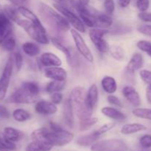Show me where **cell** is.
Instances as JSON below:
<instances>
[{
  "label": "cell",
  "instance_id": "cell-38",
  "mask_svg": "<svg viewBox=\"0 0 151 151\" xmlns=\"http://www.w3.org/2000/svg\"><path fill=\"white\" fill-rule=\"evenodd\" d=\"M137 47L142 50V52L147 53L149 56L151 58V42L148 41H145L142 40L139 41L137 44Z\"/></svg>",
  "mask_w": 151,
  "mask_h": 151
},
{
  "label": "cell",
  "instance_id": "cell-42",
  "mask_svg": "<svg viewBox=\"0 0 151 151\" xmlns=\"http://www.w3.org/2000/svg\"><path fill=\"white\" fill-rule=\"evenodd\" d=\"M137 7L140 12H146L150 7V0H137Z\"/></svg>",
  "mask_w": 151,
  "mask_h": 151
},
{
  "label": "cell",
  "instance_id": "cell-37",
  "mask_svg": "<svg viewBox=\"0 0 151 151\" xmlns=\"http://www.w3.org/2000/svg\"><path fill=\"white\" fill-rule=\"evenodd\" d=\"M0 146L9 150H14L16 149L15 143L9 140L4 134H0Z\"/></svg>",
  "mask_w": 151,
  "mask_h": 151
},
{
  "label": "cell",
  "instance_id": "cell-56",
  "mask_svg": "<svg viewBox=\"0 0 151 151\" xmlns=\"http://www.w3.org/2000/svg\"><path fill=\"white\" fill-rule=\"evenodd\" d=\"M58 1H64V0H58Z\"/></svg>",
  "mask_w": 151,
  "mask_h": 151
},
{
  "label": "cell",
  "instance_id": "cell-24",
  "mask_svg": "<svg viewBox=\"0 0 151 151\" xmlns=\"http://www.w3.org/2000/svg\"><path fill=\"white\" fill-rule=\"evenodd\" d=\"M16 38L13 35V32L0 39V47L4 51L13 52L16 47Z\"/></svg>",
  "mask_w": 151,
  "mask_h": 151
},
{
  "label": "cell",
  "instance_id": "cell-3",
  "mask_svg": "<svg viewBox=\"0 0 151 151\" xmlns=\"http://www.w3.org/2000/svg\"><path fill=\"white\" fill-rule=\"evenodd\" d=\"M86 93L87 91L84 87L75 86L72 90L69 96L73 110L75 111L77 116L80 120L91 117L93 113V111L89 110L86 106Z\"/></svg>",
  "mask_w": 151,
  "mask_h": 151
},
{
  "label": "cell",
  "instance_id": "cell-35",
  "mask_svg": "<svg viewBox=\"0 0 151 151\" xmlns=\"http://www.w3.org/2000/svg\"><path fill=\"white\" fill-rule=\"evenodd\" d=\"M22 86L24 88H26L29 92L33 95L38 96L40 92V88L38 84L35 82H32V81H28V82H24L22 84Z\"/></svg>",
  "mask_w": 151,
  "mask_h": 151
},
{
  "label": "cell",
  "instance_id": "cell-36",
  "mask_svg": "<svg viewBox=\"0 0 151 151\" xmlns=\"http://www.w3.org/2000/svg\"><path fill=\"white\" fill-rule=\"evenodd\" d=\"M111 55L114 59L117 60H122L125 57L124 50L119 46H113L109 49Z\"/></svg>",
  "mask_w": 151,
  "mask_h": 151
},
{
  "label": "cell",
  "instance_id": "cell-20",
  "mask_svg": "<svg viewBox=\"0 0 151 151\" xmlns=\"http://www.w3.org/2000/svg\"><path fill=\"white\" fill-rule=\"evenodd\" d=\"M144 64V59L140 53L136 52L133 55L131 60L128 62L126 69L128 72H134L141 69Z\"/></svg>",
  "mask_w": 151,
  "mask_h": 151
},
{
  "label": "cell",
  "instance_id": "cell-44",
  "mask_svg": "<svg viewBox=\"0 0 151 151\" xmlns=\"http://www.w3.org/2000/svg\"><path fill=\"white\" fill-rule=\"evenodd\" d=\"M14 63L16 65V70L20 71L23 66V57L20 52H16L14 54Z\"/></svg>",
  "mask_w": 151,
  "mask_h": 151
},
{
  "label": "cell",
  "instance_id": "cell-21",
  "mask_svg": "<svg viewBox=\"0 0 151 151\" xmlns=\"http://www.w3.org/2000/svg\"><path fill=\"white\" fill-rule=\"evenodd\" d=\"M101 112L104 116L117 121H122L126 119L125 114L119 111L117 109L112 107H103L101 109Z\"/></svg>",
  "mask_w": 151,
  "mask_h": 151
},
{
  "label": "cell",
  "instance_id": "cell-11",
  "mask_svg": "<svg viewBox=\"0 0 151 151\" xmlns=\"http://www.w3.org/2000/svg\"><path fill=\"white\" fill-rule=\"evenodd\" d=\"M71 35H72V38L74 40L76 48L78 49V52L86 59L88 61L93 62L94 61V57L91 53V50L88 48L87 44H86L85 41H84L83 38L81 36V34L79 33L78 30L75 29H70Z\"/></svg>",
  "mask_w": 151,
  "mask_h": 151
},
{
  "label": "cell",
  "instance_id": "cell-8",
  "mask_svg": "<svg viewBox=\"0 0 151 151\" xmlns=\"http://www.w3.org/2000/svg\"><path fill=\"white\" fill-rule=\"evenodd\" d=\"M109 32L107 29L103 28H91L89 30V37L91 42L94 44L99 52L106 53L109 51V44L103 38L104 35Z\"/></svg>",
  "mask_w": 151,
  "mask_h": 151
},
{
  "label": "cell",
  "instance_id": "cell-18",
  "mask_svg": "<svg viewBox=\"0 0 151 151\" xmlns=\"http://www.w3.org/2000/svg\"><path fill=\"white\" fill-rule=\"evenodd\" d=\"M98 100V88L96 84H92L88 88L86 97V106L89 110L93 111L94 106Z\"/></svg>",
  "mask_w": 151,
  "mask_h": 151
},
{
  "label": "cell",
  "instance_id": "cell-31",
  "mask_svg": "<svg viewBox=\"0 0 151 151\" xmlns=\"http://www.w3.org/2000/svg\"><path fill=\"white\" fill-rule=\"evenodd\" d=\"M3 10H4V13H5L6 16L12 22L16 23V22L20 19L19 18V13H19V10H18V8L16 9V7H13V6L4 5V7H3Z\"/></svg>",
  "mask_w": 151,
  "mask_h": 151
},
{
  "label": "cell",
  "instance_id": "cell-7",
  "mask_svg": "<svg viewBox=\"0 0 151 151\" xmlns=\"http://www.w3.org/2000/svg\"><path fill=\"white\" fill-rule=\"evenodd\" d=\"M91 151H128V146L120 139L102 140L91 146Z\"/></svg>",
  "mask_w": 151,
  "mask_h": 151
},
{
  "label": "cell",
  "instance_id": "cell-9",
  "mask_svg": "<svg viewBox=\"0 0 151 151\" xmlns=\"http://www.w3.org/2000/svg\"><path fill=\"white\" fill-rule=\"evenodd\" d=\"M38 99V96L33 95L21 86L19 88L12 93L11 95L7 99V102L17 104H29L36 102Z\"/></svg>",
  "mask_w": 151,
  "mask_h": 151
},
{
  "label": "cell",
  "instance_id": "cell-4",
  "mask_svg": "<svg viewBox=\"0 0 151 151\" xmlns=\"http://www.w3.org/2000/svg\"><path fill=\"white\" fill-rule=\"evenodd\" d=\"M48 138L53 146L62 147L70 143L73 140L74 135L58 124L51 122L50 123Z\"/></svg>",
  "mask_w": 151,
  "mask_h": 151
},
{
  "label": "cell",
  "instance_id": "cell-25",
  "mask_svg": "<svg viewBox=\"0 0 151 151\" xmlns=\"http://www.w3.org/2000/svg\"><path fill=\"white\" fill-rule=\"evenodd\" d=\"M147 130V127L142 124L139 123H129L125 124L121 128V133L125 135H129V134H135L139 131H145Z\"/></svg>",
  "mask_w": 151,
  "mask_h": 151
},
{
  "label": "cell",
  "instance_id": "cell-27",
  "mask_svg": "<svg viewBox=\"0 0 151 151\" xmlns=\"http://www.w3.org/2000/svg\"><path fill=\"white\" fill-rule=\"evenodd\" d=\"M22 50L27 55L30 57L37 56L41 52L39 46L32 42H26L22 44Z\"/></svg>",
  "mask_w": 151,
  "mask_h": 151
},
{
  "label": "cell",
  "instance_id": "cell-33",
  "mask_svg": "<svg viewBox=\"0 0 151 151\" xmlns=\"http://www.w3.org/2000/svg\"><path fill=\"white\" fill-rule=\"evenodd\" d=\"M98 121V119L97 117H94V116H91L87 119H82L80 120L79 123V130L81 131H88V129L94 126Z\"/></svg>",
  "mask_w": 151,
  "mask_h": 151
},
{
  "label": "cell",
  "instance_id": "cell-32",
  "mask_svg": "<svg viewBox=\"0 0 151 151\" xmlns=\"http://www.w3.org/2000/svg\"><path fill=\"white\" fill-rule=\"evenodd\" d=\"M13 119L19 122H23L30 118V114L22 109H17L12 114Z\"/></svg>",
  "mask_w": 151,
  "mask_h": 151
},
{
  "label": "cell",
  "instance_id": "cell-46",
  "mask_svg": "<svg viewBox=\"0 0 151 151\" xmlns=\"http://www.w3.org/2000/svg\"><path fill=\"white\" fill-rule=\"evenodd\" d=\"M138 31L142 34L151 37V25L143 24L138 27Z\"/></svg>",
  "mask_w": 151,
  "mask_h": 151
},
{
  "label": "cell",
  "instance_id": "cell-5",
  "mask_svg": "<svg viewBox=\"0 0 151 151\" xmlns=\"http://www.w3.org/2000/svg\"><path fill=\"white\" fill-rule=\"evenodd\" d=\"M16 24L23 28L29 37L35 40L36 42L42 44H47L50 41L44 26H39L28 19L25 20L19 19L16 22Z\"/></svg>",
  "mask_w": 151,
  "mask_h": 151
},
{
  "label": "cell",
  "instance_id": "cell-49",
  "mask_svg": "<svg viewBox=\"0 0 151 151\" xmlns=\"http://www.w3.org/2000/svg\"><path fill=\"white\" fill-rule=\"evenodd\" d=\"M139 19L145 22H151V13L147 12H140L138 14Z\"/></svg>",
  "mask_w": 151,
  "mask_h": 151
},
{
  "label": "cell",
  "instance_id": "cell-1",
  "mask_svg": "<svg viewBox=\"0 0 151 151\" xmlns=\"http://www.w3.org/2000/svg\"><path fill=\"white\" fill-rule=\"evenodd\" d=\"M75 8L83 22L91 28L107 29L112 24V19L106 13H102L90 6H83L75 3Z\"/></svg>",
  "mask_w": 151,
  "mask_h": 151
},
{
  "label": "cell",
  "instance_id": "cell-39",
  "mask_svg": "<svg viewBox=\"0 0 151 151\" xmlns=\"http://www.w3.org/2000/svg\"><path fill=\"white\" fill-rule=\"evenodd\" d=\"M115 125H116V124H115L114 122H110V123H107V124H106V125H103V126L100 127L99 129H97V131H94V133H95L97 136L100 137V136L103 135V134L107 133L108 131H109L110 130L113 129V128L115 127Z\"/></svg>",
  "mask_w": 151,
  "mask_h": 151
},
{
  "label": "cell",
  "instance_id": "cell-34",
  "mask_svg": "<svg viewBox=\"0 0 151 151\" xmlns=\"http://www.w3.org/2000/svg\"><path fill=\"white\" fill-rule=\"evenodd\" d=\"M132 114L135 116L141 119L151 120V109H142L137 108L133 110Z\"/></svg>",
  "mask_w": 151,
  "mask_h": 151
},
{
  "label": "cell",
  "instance_id": "cell-41",
  "mask_svg": "<svg viewBox=\"0 0 151 151\" xmlns=\"http://www.w3.org/2000/svg\"><path fill=\"white\" fill-rule=\"evenodd\" d=\"M139 144L145 149L151 148V135L145 134L139 139Z\"/></svg>",
  "mask_w": 151,
  "mask_h": 151
},
{
  "label": "cell",
  "instance_id": "cell-54",
  "mask_svg": "<svg viewBox=\"0 0 151 151\" xmlns=\"http://www.w3.org/2000/svg\"><path fill=\"white\" fill-rule=\"evenodd\" d=\"M78 3L83 6L88 5V2H89V0H78Z\"/></svg>",
  "mask_w": 151,
  "mask_h": 151
},
{
  "label": "cell",
  "instance_id": "cell-53",
  "mask_svg": "<svg viewBox=\"0 0 151 151\" xmlns=\"http://www.w3.org/2000/svg\"><path fill=\"white\" fill-rule=\"evenodd\" d=\"M131 3V0H119V5L121 7H127Z\"/></svg>",
  "mask_w": 151,
  "mask_h": 151
},
{
  "label": "cell",
  "instance_id": "cell-29",
  "mask_svg": "<svg viewBox=\"0 0 151 151\" xmlns=\"http://www.w3.org/2000/svg\"><path fill=\"white\" fill-rule=\"evenodd\" d=\"M18 10H19L20 14L24 16L27 19L31 21V22L39 25V26H43L40 19L38 18V16H36V15L33 12H32L30 10L27 8V7H25L24 6H19Z\"/></svg>",
  "mask_w": 151,
  "mask_h": 151
},
{
  "label": "cell",
  "instance_id": "cell-52",
  "mask_svg": "<svg viewBox=\"0 0 151 151\" xmlns=\"http://www.w3.org/2000/svg\"><path fill=\"white\" fill-rule=\"evenodd\" d=\"M9 1H11L13 4L18 6H23L24 4L27 2L28 0H9Z\"/></svg>",
  "mask_w": 151,
  "mask_h": 151
},
{
  "label": "cell",
  "instance_id": "cell-26",
  "mask_svg": "<svg viewBox=\"0 0 151 151\" xmlns=\"http://www.w3.org/2000/svg\"><path fill=\"white\" fill-rule=\"evenodd\" d=\"M3 134L10 141L16 142H19L21 140L23 137L24 134L22 131H19V130L16 129L12 127H6L4 128L3 131Z\"/></svg>",
  "mask_w": 151,
  "mask_h": 151
},
{
  "label": "cell",
  "instance_id": "cell-48",
  "mask_svg": "<svg viewBox=\"0 0 151 151\" xmlns=\"http://www.w3.org/2000/svg\"><path fill=\"white\" fill-rule=\"evenodd\" d=\"M25 151H41V149L38 142L32 141V142L27 145L25 148Z\"/></svg>",
  "mask_w": 151,
  "mask_h": 151
},
{
  "label": "cell",
  "instance_id": "cell-12",
  "mask_svg": "<svg viewBox=\"0 0 151 151\" xmlns=\"http://www.w3.org/2000/svg\"><path fill=\"white\" fill-rule=\"evenodd\" d=\"M48 133L49 128H41L35 130L31 134V138L32 141L38 143L41 147V151H50L53 147V145L49 140Z\"/></svg>",
  "mask_w": 151,
  "mask_h": 151
},
{
  "label": "cell",
  "instance_id": "cell-23",
  "mask_svg": "<svg viewBox=\"0 0 151 151\" xmlns=\"http://www.w3.org/2000/svg\"><path fill=\"white\" fill-rule=\"evenodd\" d=\"M101 86L103 90L109 94H113L117 90V84L114 78L106 76L101 81Z\"/></svg>",
  "mask_w": 151,
  "mask_h": 151
},
{
  "label": "cell",
  "instance_id": "cell-17",
  "mask_svg": "<svg viewBox=\"0 0 151 151\" xmlns=\"http://www.w3.org/2000/svg\"><path fill=\"white\" fill-rule=\"evenodd\" d=\"M40 62L46 67L60 66L62 65V60L60 58L52 52H44L41 54L40 57Z\"/></svg>",
  "mask_w": 151,
  "mask_h": 151
},
{
  "label": "cell",
  "instance_id": "cell-19",
  "mask_svg": "<svg viewBox=\"0 0 151 151\" xmlns=\"http://www.w3.org/2000/svg\"><path fill=\"white\" fill-rule=\"evenodd\" d=\"M13 32L11 21L8 19L4 10L0 12V39Z\"/></svg>",
  "mask_w": 151,
  "mask_h": 151
},
{
  "label": "cell",
  "instance_id": "cell-51",
  "mask_svg": "<svg viewBox=\"0 0 151 151\" xmlns=\"http://www.w3.org/2000/svg\"><path fill=\"white\" fill-rule=\"evenodd\" d=\"M146 97H147V102L151 105V84L148 85V86L146 88Z\"/></svg>",
  "mask_w": 151,
  "mask_h": 151
},
{
  "label": "cell",
  "instance_id": "cell-45",
  "mask_svg": "<svg viewBox=\"0 0 151 151\" xmlns=\"http://www.w3.org/2000/svg\"><path fill=\"white\" fill-rule=\"evenodd\" d=\"M63 99V95L60 92H55L52 94L51 96V102H52L54 104L58 105L60 104Z\"/></svg>",
  "mask_w": 151,
  "mask_h": 151
},
{
  "label": "cell",
  "instance_id": "cell-14",
  "mask_svg": "<svg viewBox=\"0 0 151 151\" xmlns=\"http://www.w3.org/2000/svg\"><path fill=\"white\" fill-rule=\"evenodd\" d=\"M35 111L36 113L44 116L52 115L55 114L58 111V108L55 104L52 102H49L47 100H40L37 102L35 106Z\"/></svg>",
  "mask_w": 151,
  "mask_h": 151
},
{
  "label": "cell",
  "instance_id": "cell-22",
  "mask_svg": "<svg viewBox=\"0 0 151 151\" xmlns=\"http://www.w3.org/2000/svg\"><path fill=\"white\" fill-rule=\"evenodd\" d=\"M51 41L53 45L55 46V47H56L58 50L61 51L63 53H64L66 57V60H67L69 65H71V66H76V63L74 60L75 59H74V58H72L71 51L67 47H65L60 41H58V39H57L55 38H52Z\"/></svg>",
  "mask_w": 151,
  "mask_h": 151
},
{
  "label": "cell",
  "instance_id": "cell-10",
  "mask_svg": "<svg viewBox=\"0 0 151 151\" xmlns=\"http://www.w3.org/2000/svg\"><path fill=\"white\" fill-rule=\"evenodd\" d=\"M13 69V60L11 57L8 59L0 78V101L5 98L7 89L10 85V78Z\"/></svg>",
  "mask_w": 151,
  "mask_h": 151
},
{
  "label": "cell",
  "instance_id": "cell-13",
  "mask_svg": "<svg viewBox=\"0 0 151 151\" xmlns=\"http://www.w3.org/2000/svg\"><path fill=\"white\" fill-rule=\"evenodd\" d=\"M44 75L47 78L52 81H66L67 78V72L63 68L60 66H52L46 68L44 70Z\"/></svg>",
  "mask_w": 151,
  "mask_h": 151
},
{
  "label": "cell",
  "instance_id": "cell-47",
  "mask_svg": "<svg viewBox=\"0 0 151 151\" xmlns=\"http://www.w3.org/2000/svg\"><path fill=\"white\" fill-rule=\"evenodd\" d=\"M108 102H109L110 104L114 105V106H119V107H122V102L119 100V99L117 97L114 95H112V94H110L109 97H107Z\"/></svg>",
  "mask_w": 151,
  "mask_h": 151
},
{
  "label": "cell",
  "instance_id": "cell-28",
  "mask_svg": "<svg viewBox=\"0 0 151 151\" xmlns=\"http://www.w3.org/2000/svg\"><path fill=\"white\" fill-rule=\"evenodd\" d=\"M99 136H97L95 133L87 134V135L81 136L77 139L76 143L81 146H89L92 145L94 143L96 142L99 139Z\"/></svg>",
  "mask_w": 151,
  "mask_h": 151
},
{
  "label": "cell",
  "instance_id": "cell-50",
  "mask_svg": "<svg viewBox=\"0 0 151 151\" xmlns=\"http://www.w3.org/2000/svg\"><path fill=\"white\" fill-rule=\"evenodd\" d=\"M10 112L7 110V108L2 105H0V117L3 119H7L10 117Z\"/></svg>",
  "mask_w": 151,
  "mask_h": 151
},
{
  "label": "cell",
  "instance_id": "cell-55",
  "mask_svg": "<svg viewBox=\"0 0 151 151\" xmlns=\"http://www.w3.org/2000/svg\"><path fill=\"white\" fill-rule=\"evenodd\" d=\"M0 151H9V150L4 148V147H1V146H0Z\"/></svg>",
  "mask_w": 151,
  "mask_h": 151
},
{
  "label": "cell",
  "instance_id": "cell-6",
  "mask_svg": "<svg viewBox=\"0 0 151 151\" xmlns=\"http://www.w3.org/2000/svg\"><path fill=\"white\" fill-rule=\"evenodd\" d=\"M53 6L60 14L64 16L65 19L69 22V23L71 25L73 26V27L76 30H78L80 32H86V27L84 26V23L72 10H71L70 9H69L66 6L63 5L61 4H58V3H55Z\"/></svg>",
  "mask_w": 151,
  "mask_h": 151
},
{
  "label": "cell",
  "instance_id": "cell-16",
  "mask_svg": "<svg viewBox=\"0 0 151 151\" xmlns=\"http://www.w3.org/2000/svg\"><path fill=\"white\" fill-rule=\"evenodd\" d=\"M73 112V107L70 98L66 99L63 106V116L65 123L70 128H73L75 124Z\"/></svg>",
  "mask_w": 151,
  "mask_h": 151
},
{
  "label": "cell",
  "instance_id": "cell-40",
  "mask_svg": "<svg viewBox=\"0 0 151 151\" xmlns=\"http://www.w3.org/2000/svg\"><path fill=\"white\" fill-rule=\"evenodd\" d=\"M104 8L106 14L109 16H111L115 10L114 0H105Z\"/></svg>",
  "mask_w": 151,
  "mask_h": 151
},
{
  "label": "cell",
  "instance_id": "cell-15",
  "mask_svg": "<svg viewBox=\"0 0 151 151\" xmlns=\"http://www.w3.org/2000/svg\"><path fill=\"white\" fill-rule=\"evenodd\" d=\"M122 94L125 98L134 107H139L141 105V99L137 90L131 86H126L122 89Z\"/></svg>",
  "mask_w": 151,
  "mask_h": 151
},
{
  "label": "cell",
  "instance_id": "cell-43",
  "mask_svg": "<svg viewBox=\"0 0 151 151\" xmlns=\"http://www.w3.org/2000/svg\"><path fill=\"white\" fill-rule=\"evenodd\" d=\"M139 75L141 79L145 83H147L148 85L151 84V71L143 69V70L140 71Z\"/></svg>",
  "mask_w": 151,
  "mask_h": 151
},
{
  "label": "cell",
  "instance_id": "cell-30",
  "mask_svg": "<svg viewBox=\"0 0 151 151\" xmlns=\"http://www.w3.org/2000/svg\"><path fill=\"white\" fill-rule=\"evenodd\" d=\"M66 86V81H52L48 83L46 86V91L49 94H53L55 92H59L64 89Z\"/></svg>",
  "mask_w": 151,
  "mask_h": 151
},
{
  "label": "cell",
  "instance_id": "cell-2",
  "mask_svg": "<svg viewBox=\"0 0 151 151\" xmlns=\"http://www.w3.org/2000/svg\"><path fill=\"white\" fill-rule=\"evenodd\" d=\"M39 13L43 21L52 27L61 31L70 29V24L64 16L59 14L50 6L41 3L39 6Z\"/></svg>",
  "mask_w": 151,
  "mask_h": 151
}]
</instances>
